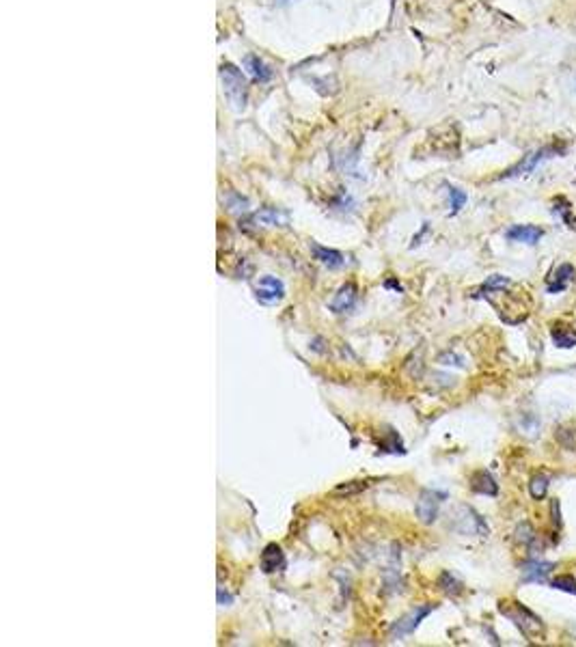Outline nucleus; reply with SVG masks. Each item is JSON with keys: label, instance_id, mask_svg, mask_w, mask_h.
Returning a JSON list of instances; mask_svg holds the SVG:
<instances>
[{"label": "nucleus", "instance_id": "7", "mask_svg": "<svg viewBox=\"0 0 576 647\" xmlns=\"http://www.w3.org/2000/svg\"><path fill=\"white\" fill-rule=\"evenodd\" d=\"M255 298L266 304V307H272V304H279L285 298V285L281 279L266 274L259 279L257 287H255Z\"/></svg>", "mask_w": 576, "mask_h": 647}, {"label": "nucleus", "instance_id": "28", "mask_svg": "<svg viewBox=\"0 0 576 647\" xmlns=\"http://www.w3.org/2000/svg\"><path fill=\"white\" fill-rule=\"evenodd\" d=\"M231 602H233V596H229V593L223 591V587H221V589H219V604L225 606V604H231Z\"/></svg>", "mask_w": 576, "mask_h": 647}, {"label": "nucleus", "instance_id": "23", "mask_svg": "<svg viewBox=\"0 0 576 647\" xmlns=\"http://www.w3.org/2000/svg\"><path fill=\"white\" fill-rule=\"evenodd\" d=\"M445 188H447L449 207H452V214H458V212L466 205V201H469V196H466L464 190H460V188H456V186H445Z\"/></svg>", "mask_w": 576, "mask_h": 647}, {"label": "nucleus", "instance_id": "15", "mask_svg": "<svg viewBox=\"0 0 576 647\" xmlns=\"http://www.w3.org/2000/svg\"><path fill=\"white\" fill-rule=\"evenodd\" d=\"M550 339H552V344L557 348L570 350V348L576 346V328L568 326V324H564V321H557V324H552V328H550Z\"/></svg>", "mask_w": 576, "mask_h": 647}, {"label": "nucleus", "instance_id": "3", "mask_svg": "<svg viewBox=\"0 0 576 647\" xmlns=\"http://www.w3.org/2000/svg\"><path fill=\"white\" fill-rule=\"evenodd\" d=\"M561 153H566V147H564V145H557V142H552V145H546V147H542V149H537V151L525 156L523 160L518 162L516 167H512V169H508L505 173H503L501 179L527 175V173H531V171L539 165V162H544V160H548V158H555V156H561Z\"/></svg>", "mask_w": 576, "mask_h": 647}, {"label": "nucleus", "instance_id": "14", "mask_svg": "<svg viewBox=\"0 0 576 647\" xmlns=\"http://www.w3.org/2000/svg\"><path fill=\"white\" fill-rule=\"evenodd\" d=\"M285 568V552L279 544H268L261 552V570L266 574H275Z\"/></svg>", "mask_w": 576, "mask_h": 647}, {"label": "nucleus", "instance_id": "21", "mask_svg": "<svg viewBox=\"0 0 576 647\" xmlns=\"http://www.w3.org/2000/svg\"><path fill=\"white\" fill-rule=\"evenodd\" d=\"M438 585H440V589L447 593V596H460V593L464 591V585L454 576V574H449V572H443V574H440Z\"/></svg>", "mask_w": 576, "mask_h": 647}, {"label": "nucleus", "instance_id": "29", "mask_svg": "<svg viewBox=\"0 0 576 647\" xmlns=\"http://www.w3.org/2000/svg\"><path fill=\"white\" fill-rule=\"evenodd\" d=\"M384 287H391V290H398V292H402V285H400V283H395V281H387V283H384Z\"/></svg>", "mask_w": 576, "mask_h": 647}, {"label": "nucleus", "instance_id": "27", "mask_svg": "<svg viewBox=\"0 0 576 647\" xmlns=\"http://www.w3.org/2000/svg\"><path fill=\"white\" fill-rule=\"evenodd\" d=\"M550 512H552V523H555V527H561V518H559V500H552L550 503Z\"/></svg>", "mask_w": 576, "mask_h": 647}, {"label": "nucleus", "instance_id": "8", "mask_svg": "<svg viewBox=\"0 0 576 647\" xmlns=\"http://www.w3.org/2000/svg\"><path fill=\"white\" fill-rule=\"evenodd\" d=\"M520 570H523V583H542V585H546L550 572L555 570V563L539 561V559H529V561H525L523 565H520Z\"/></svg>", "mask_w": 576, "mask_h": 647}, {"label": "nucleus", "instance_id": "22", "mask_svg": "<svg viewBox=\"0 0 576 647\" xmlns=\"http://www.w3.org/2000/svg\"><path fill=\"white\" fill-rule=\"evenodd\" d=\"M516 539L523 546L533 550L535 544H537V533H535V529L529 523H523V525H518V529H516Z\"/></svg>", "mask_w": 576, "mask_h": 647}, {"label": "nucleus", "instance_id": "1", "mask_svg": "<svg viewBox=\"0 0 576 647\" xmlns=\"http://www.w3.org/2000/svg\"><path fill=\"white\" fill-rule=\"evenodd\" d=\"M499 610H501V615H505L529 641H544V637H546L544 621L539 619L531 608H527L523 602H516V600L505 602L503 600L499 604Z\"/></svg>", "mask_w": 576, "mask_h": 647}, {"label": "nucleus", "instance_id": "13", "mask_svg": "<svg viewBox=\"0 0 576 647\" xmlns=\"http://www.w3.org/2000/svg\"><path fill=\"white\" fill-rule=\"evenodd\" d=\"M544 231L535 225H514L505 231V238L510 242H523V244H537L542 240Z\"/></svg>", "mask_w": 576, "mask_h": 647}, {"label": "nucleus", "instance_id": "18", "mask_svg": "<svg viewBox=\"0 0 576 647\" xmlns=\"http://www.w3.org/2000/svg\"><path fill=\"white\" fill-rule=\"evenodd\" d=\"M510 285H512V281H510L508 276L492 274V276H488V279L483 281V285L473 294V298H488V296H492V294L505 292Z\"/></svg>", "mask_w": 576, "mask_h": 647}, {"label": "nucleus", "instance_id": "17", "mask_svg": "<svg viewBox=\"0 0 576 647\" xmlns=\"http://www.w3.org/2000/svg\"><path fill=\"white\" fill-rule=\"evenodd\" d=\"M244 67L248 71V76L255 82H268L270 78H272V69H270L259 57H255V54H248V57L244 59Z\"/></svg>", "mask_w": 576, "mask_h": 647}, {"label": "nucleus", "instance_id": "25", "mask_svg": "<svg viewBox=\"0 0 576 647\" xmlns=\"http://www.w3.org/2000/svg\"><path fill=\"white\" fill-rule=\"evenodd\" d=\"M367 481H348V483H341V485H337L335 488V494H346V496H350V494H356V492H363V490H367Z\"/></svg>", "mask_w": 576, "mask_h": 647}, {"label": "nucleus", "instance_id": "10", "mask_svg": "<svg viewBox=\"0 0 576 647\" xmlns=\"http://www.w3.org/2000/svg\"><path fill=\"white\" fill-rule=\"evenodd\" d=\"M250 223L263 225V227H285L290 225V212L279 209V207H261L250 216Z\"/></svg>", "mask_w": 576, "mask_h": 647}, {"label": "nucleus", "instance_id": "26", "mask_svg": "<svg viewBox=\"0 0 576 647\" xmlns=\"http://www.w3.org/2000/svg\"><path fill=\"white\" fill-rule=\"evenodd\" d=\"M227 205H229V209H231V212H240V209L244 212V209L248 207V201H246V199H242L240 194H231V196H229V201H227Z\"/></svg>", "mask_w": 576, "mask_h": 647}, {"label": "nucleus", "instance_id": "2", "mask_svg": "<svg viewBox=\"0 0 576 647\" xmlns=\"http://www.w3.org/2000/svg\"><path fill=\"white\" fill-rule=\"evenodd\" d=\"M219 74H221V82H223L227 100L233 104L236 111H242L248 102V82H246V76L242 74V69H238L231 63H223Z\"/></svg>", "mask_w": 576, "mask_h": 647}, {"label": "nucleus", "instance_id": "24", "mask_svg": "<svg viewBox=\"0 0 576 647\" xmlns=\"http://www.w3.org/2000/svg\"><path fill=\"white\" fill-rule=\"evenodd\" d=\"M550 587L552 589H559V591H566V593H572L576 596V579L572 574H561V576H557L550 581Z\"/></svg>", "mask_w": 576, "mask_h": 647}, {"label": "nucleus", "instance_id": "12", "mask_svg": "<svg viewBox=\"0 0 576 647\" xmlns=\"http://www.w3.org/2000/svg\"><path fill=\"white\" fill-rule=\"evenodd\" d=\"M574 274H576L574 265H570V263H561V265L557 268L555 272L548 276L546 292H548V294H561V292H566V290H568V285H570V281L574 279Z\"/></svg>", "mask_w": 576, "mask_h": 647}, {"label": "nucleus", "instance_id": "6", "mask_svg": "<svg viewBox=\"0 0 576 647\" xmlns=\"http://www.w3.org/2000/svg\"><path fill=\"white\" fill-rule=\"evenodd\" d=\"M454 518H456L454 529L458 533H462V535H488V525L483 523V518L473 507L462 505Z\"/></svg>", "mask_w": 576, "mask_h": 647}, {"label": "nucleus", "instance_id": "16", "mask_svg": "<svg viewBox=\"0 0 576 647\" xmlns=\"http://www.w3.org/2000/svg\"><path fill=\"white\" fill-rule=\"evenodd\" d=\"M471 490L475 494H483V496H496L499 494V483L494 481V477L488 471H477L471 477Z\"/></svg>", "mask_w": 576, "mask_h": 647}, {"label": "nucleus", "instance_id": "4", "mask_svg": "<svg viewBox=\"0 0 576 647\" xmlns=\"http://www.w3.org/2000/svg\"><path fill=\"white\" fill-rule=\"evenodd\" d=\"M436 608V604H419V606H415L412 610H408V613L404 615V617H400L398 621H393V626L389 628V637L391 639H404V637H408V635H412L419 628V623L431 613V610Z\"/></svg>", "mask_w": 576, "mask_h": 647}, {"label": "nucleus", "instance_id": "5", "mask_svg": "<svg viewBox=\"0 0 576 647\" xmlns=\"http://www.w3.org/2000/svg\"><path fill=\"white\" fill-rule=\"evenodd\" d=\"M443 500H447V492H443V490H431V488L421 490L415 512H417V518L421 520L423 525L436 523L438 509H440V503H443Z\"/></svg>", "mask_w": 576, "mask_h": 647}, {"label": "nucleus", "instance_id": "11", "mask_svg": "<svg viewBox=\"0 0 576 647\" xmlns=\"http://www.w3.org/2000/svg\"><path fill=\"white\" fill-rule=\"evenodd\" d=\"M311 253H313L315 261H319L322 265H326L328 270H339V268L346 265L344 253H339V250L328 248V246H322L317 242H311Z\"/></svg>", "mask_w": 576, "mask_h": 647}, {"label": "nucleus", "instance_id": "20", "mask_svg": "<svg viewBox=\"0 0 576 647\" xmlns=\"http://www.w3.org/2000/svg\"><path fill=\"white\" fill-rule=\"evenodd\" d=\"M548 485H550L548 475H544V473L533 475L531 481H529V492H531V496H533L535 500H542V498L546 496V492H548Z\"/></svg>", "mask_w": 576, "mask_h": 647}, {"label": "nucleus", "instance_id": "9", "mask_svg": "<svg viewBox=\"0 0 576 647\" xmlns=\"http://www.w3.org/2000/svg\"><path fill=\"white\" fill-rule=\"evenodd\" d=\"M356 296H358L356 285H354V283H346V285H341L339 290H337V294H335L333 300L328 302V307H331V311L337 313V315L348 313V311L354 307Z\"/></svg>", "mask_w": 576, "mask_h": 647}, {"label": "nucleus", "instance_id": "19", "mask_svg": "<svg viewBox=\"0 0 576 647\" xmlns=\"http://www.w3.org/2000/svg\"><path fill=\"white\" fill-rule=\"evenodd\" d=\"M552 212L559 216L568 229H576V218L572 214V205L564 199V196H557V199L552 201Z\"/></svg>", "mask_w": 576, "mask_h": 647}]
</instances>
